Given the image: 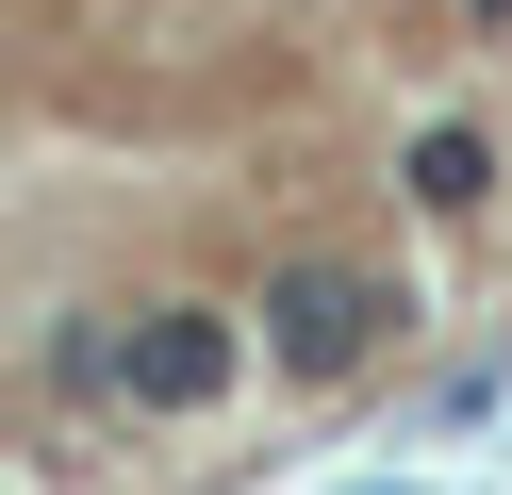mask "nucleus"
<instances>
[{"label":"nucleus","instance_id":"nucleus-1","mask_svg":"<svg viewBox=\"0 0 512 495\" xmlns=\"http://www.w3.org/2000/svg\"><path fill=\"white\" fill-rule=\"evenodd\" d=\"M215 380H232V330H215V314H149V347H133V396H149V413H199Z\"/></svg>","mask_w":512,"mask_h":495},{"label":"nucleus","instance_id":"nucleus-2","mask_svg":"<svg viewBox=\"0 0 512 495\" xmlns=\"http://www.w3.org/2000/svg\"><path fill=\"white\" fill-rule=\"evenodd\" d=\"M364 330H380L364 281H298V297H281V363H314V380H331V363H364Z\"/></svg>","mask_w":512,"mask_h":495},{"label":"nucleus","instance_id":"nucleus-3","mask_svg":"<svg viewBox=\"0 0 512 495\" xmlns=\"http://www.w3.org/2000/svg\"><path fill=\"white\" fill-rule=\"evenodd\" d=\"M479 182H496L479 132H430V149H413V198H430V215H479Z\"/></svg>","mask_w":512,"mask_h":495}]
</instances>
